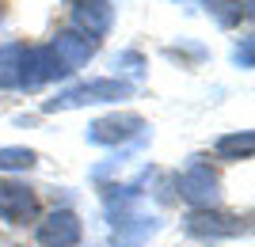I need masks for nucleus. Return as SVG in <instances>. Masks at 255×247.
I'll use <instances>...</instances> for the list:
<instances>
[{
    "mask_svg": "<svg viewBox=\"0 0 255 247\" xmlns=\"http://www.w3.org/2000/svg\"><path fill=\"white\" fill-rule=\"evenodd\" d=\"M137 91V87L122 80V76H99V80H84V84H73L57 91L53 99H46L42 110L46 114H57V110H76V107H99V103H122Z\"/></svg>",
    "mask_w": 255,
    "mask_h": 247,
    "instance_id": "obj_1",
    "label": "nucleus"
},
{
    "mask_svg": "<svg viewBox=\"0 0 255 247\" xmlns=\"http://www.w3.org/2000/svg\"><path fill=\"white\" fill-rule=\"evenodd\" d=\"M175 190L191 209H217L221 202V175L210 167V160L202 156H191L187 167L175 175Z\"/></svg>",
    "mask_w": 255,
    "mask_h": 247,
    "instance_id": "obj_2",
    "label": "nucleus"
},
{
    "mask_svg": "<svg viewBox=\"0 0 255 247\" xmlns=\"http://www.w3.org/2000/svg\"><path fill=\"white\" fill-rule=\"evenodd\" d=\"M183 232L198 244H221V240H236L240 232H248V221L225 209H191L183 217Z\"/></svg>",
    "mask_w": 255,
    "mask_h": 247,
    "instance_id": "obj_3",
    "label": "nucleus"
},
{
    "mask_svg": "<svg viewBox=\"0 0 255 247\" xmlns=\"http://www.w3.org/2000/svg\"><path fill=\"white\" fill-rule=\"evenodd\" d=\"M145 133V118L133 114V110H115L107 118H96L92 126L84 129L88 145H99V149H122L129 141H137Z\"/></svg>",
    "mask_w": 255,
    "mask_h": 247,
    "instance_id": "obj_4",
    "label": "nucleus"
},
{
    "mask_svg": "<svg viewBox=\"0 0 255 247\" xmlns=\"http://www.w3.org/2000/svg\"><path fill=\"white\" fill-rule=\"evenodd\" d=\"M73 76L57 61L50 46H23V57H19V91H42L46 84L53 80H65Z\"/></svg>",
    "mask_w": 255,
    "mask_h": 247,
    "instance_id": "obj_5",
    "label": "nucleus"
},
{
    "mask_svg": "<svg viewBox=\"0 0 255 247\" xmlns=\"http://www.w3.org/2000/svg\"><path fill=\"white\" fill-rule=\"evenodd\" d=\"M0 221L11 228L38 221V194L19 179H0Z\"/></svg>",
    "mask_w": 255,
    "mask_h": 247,
    "instance_id": "obj_6",
    "label": "nucleus"
},
{
    "mask_svg": "<svg viewBox=\"0 0 255 247\" xmlns=\"http://www.w3.org/2000/svg\"><path fill=\"white\" fill-rule=\"evenodd\" d=\"M84 240V225L73 209H53L34 225V244L38 247H76Z\"/></svg>",
    "mask_w": 255,
    "mask_h": 247,
    "instance_id": "obj_7",
    "label": "nucleus"
},
{
    "mask_svg": "<svg viewBox=\"0 0 255 247\" xmlns=\"http://www.w3.org/2000/svg\"><path fill=\"white\" fill-rule=\"evenodd\" d=\"M115 27V4L111 0H73V31L88 38H107Z\"/></svg>",
    "mask_w": 255,
    "mask_h": 247,
    "instance_id": "obj_8",
    "label": "nucleus"
},
{
    "mask_svg": "<svg viewBox=\"0 0 255 247\" xmlns=\"http://www.w3.org/2000/svg\"><path fill=\"white\" fill-rule=\"evenodd\" d=\"M50 50L57 54V61H61L69 73H76V69H84V65L99 54V42L88 38V34H80V31H73V27H65V31L53 34Z\"/></svg>",
    "mask_w": 255,
    "mask_h": 247,
    "instance_id": "obj_9",
    "label": "nucleus"
},
{
    "mask_svg": "<svg viewBox=\"0 0 255 247\" xmlns=\"http://www.w3.org/2000/svg\"><path fill=\"white\" fill-rule=\"evenodd\" d=\"M111 244L115 247H145L152 236L160 232V217H145V213H126L122 221H115Z\"/></svg>",
    "mask_w": 255,
    "mask_h": 247,
    "instance_id": "obj_10",
    "label": "nucleus"
},
{
    "mask_svg": "<svg viewBox=\"0 0 255 247\" xmlns=\"http://www.w3.org/2000/svg\"><path fill=\"white\" fill-rule=\"evenodd\" d=\"M213 152H217V160H225V164H244V160H252V152H255V133L252 129L221 133L217 145H213Z\"/></svg>",
    "mask_w": 255,
    "mask_h": 247,
    "instance_id": "obj_11",
    "label": "nucleus"
},
{
    "mask_svg": "<svg viewBox=\"0 0 255 247\" xmlns=\"http://www.w3.org/2000/svg\"><path fill=\"white\" fill-rule=\"evenodd\" d=\"M202 8L221 31H233L244 19H252V4L248 0H202Z\"/></svg>",
    "mask_w": 255,
    "mask_h": 247,
    "instance_id": "obj_12",
    "label": "nucleus"
},
{
    "mask_svg": "<svg viewBox=\"0 0 255 247\" xmlns=\"http://www.w3.org/2000/svg\"><path fill=\"white\" fill-rule=\"evenodd\" d=\"M19 57H23V42L0 46V91H19Z\"/></svg>",
    "mask_w": 255,
    "mask_h": 247,
    "instance_id": "obj_13",
    "label": "nucleus"
},
{
    "mask_svg": "<svg viewBox=\"0 0 255 247\" xmlns=\"http://www.w3.org/2000/svg\"><path fill=\"white\" fill-rule=\"evenodd\" d=\"M38 164V152L27 145H0V171L15 175V171H31Z\"/></svg>",
    "mask_w": 255,
    "mask_h": 247,
    "instance_id": "obj_14",
    "label": "nucleus"
},
{
    "mask_svg": "<svg viewBox=\"0 0 255 247\" xmlns=\"http://www.w3.org/2000/svg\"><path fill=\"white\" fill-rule=\"evenodd\" d=\"M233 61L240 65L244 73H248V69L255 65V42H252V34H248V38H240V46L233 50Z\"/></svg>",
    "mask_w": 255,
    "mask_h": 247,
    "instance_id": "obj_15",
    "label": "nucleus"
},
{
    "mask_svg": "<svg viewBox=\"0 0 255 247\" xmlns=\"http://www.w3.org/2000/svg\"><path fill=\"white\" fill-rule=\"evenodd\" d=\"M164 54H168V57H191V61H202V57H206V46H194V42H179V46H168Z\"/></svg>",
    "mask_w": 255,
    "mask_h": 247,
    "instance_id": "obj_16",
    "label": "nucleus"
},
{
    "mask_svg": "<svg viewBox=\"0 0 255 247\" xmlns=\"http://www.w3.org/2000/svg\"><path fill=\"white\" fill-rule=\"evenodd\" d=\"M115 69H129V73H145V57L137 50H126V54H118Z\"/></svg>",
    "mask_w": 255,
    "mask_h": 247,
    "instance_id": "obj_17",
    "label": "nucleus"
},
{
    "mask_svg": "<svg viewBox=\"0 0 255 247\" xmlns=\"http://www.w3.org/2000/svg\"><path fill=\"white\" fill-rule=\"evenodd\" d=\"M171 4H183V0H171Z\"/></svg>",
    "mask_w": 255,
    "mask_h": 247,
    "instance_id": "obj_18",
    "label": "nucleus"
}]
</instances>
